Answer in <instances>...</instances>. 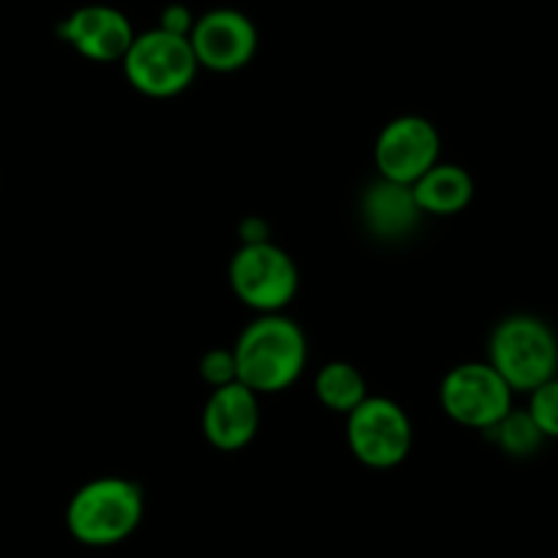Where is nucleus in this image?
Instances as JSON below:
<instances>
[{"mask_svg": "<svg viewBox=\"0 0 558 558\" xmlns=\"http://www.w3.org/2000/svg\"><path fill=\"white\" fill-rule=\"evenodd\" d=\"M239 384L255 395H279L302 378L310 359L307 335L286 313L257 315L235 337Z\"/></svg>", "mask_w": 558, "mask_h": 558, "instance_id": "1", "label": "nucleus"}, {"mask_svg": "<svg viewBox=\"0 0 558 558\" xmlns=\"http://www.w3.org/2000/svg\"><path fill=\"white\" fill-rule=\"evenodd\" d=\"M146 518V496L126 476H96L72 493L66 531L85 547H116L126 542Z\"/></svg>", "mask_w": 558, "mask_h": 558, "instance_id": "2", "label": "nucleus"}, {"mask_svg": "<svg viewBox=\"0 0 558 558\" xmlns=\"http://www.w3.org/2000/svg\"><path fill=\"white\" fill-rule=\"evenodd\" d=\"M487 362L512 386L514 395H529L558 375V337L553 326L536 315H507L493 326Z\"/></svg>", "mask_w": 558, "mask_h": 558, "instance_id": "3", "label": "nucleus"}, {"mask_svg": "<svg viewBox=\"0 0 558 558\" xmlns=\"http://www.w3.org/2000/svg\"><path fill=\"white\" fill-rule=\"evenodd\" d=\"M230 291L257 315L286 313L302 288L296 260L274 241L241 244L228 266Z\"/></svg>", "mask_w": 558, "mask_h": 558, "instance_id": "4", "label": "nucleus"}, {"mask_svg": "<svg viewBox=\"0 0 558 558\" xmlns=\"http://www.w3.org/2000/svg\"><path fill=\"white\" fill-rule=\"evenodd\" d=\"M121 66L126 83L148 99H173L184 94L201 72L192 41L162 28L134 36Z\"/></svg>", "mask_w": 558, "mask_h": 558, "instance_id": "5", "label": "nucleus"}, {"mask_svg": "<svg viewBox=\"0 0 558 558\" xmlns=\"http://www.w3.org/2000/svg\"><path fill=\"white\" fill-rule=\"evenodd\" d=\"M345 441L353 458L367 469H397L413 449V422L400 402L369 395L345 416Z\"/></svg>", "mask_w": 558, "mask_h": 558, "instance_id": "6", "label": "nucleus"}, {"mask_svg": "<svg viewBox=\"0 0 558 558\" xmlns=\"http://www.w3.org/2000/svg\"><path fill=\"white\" fill-rule=\"evenodd\" d=\"M441 411L454 425L487 433L514 408V391L490 362H463L438 386Z\"/></svg>", "mask_w": 558, "mask_h": 558, "instance_id": "7", "label": "nucleus"}, {"mask_svg": "<svg viewBox=\"0 0 558 558\" xmlns=\"http://www.w3.org/2000/svg\"><path fill=\"white\" fill-rule=\"evenodd\" d=\"M378 179L413 186L441 162V134L425 116H397L375 137Z\"/></svg>", "mask_w": 558, "mask_h": 558, "instance_id": "8", "label": "nucleus"}, {"mask_svg": "<svg viewBox=\"0 0 558 558\" xmlns=\"http://www.w3.org/2000/svg\"><path fill=\"white\" fill-rule=\"evenodd\" d=\"M190 41L201 69L217 74H233L255 61L260 34H257V25L244 12L219 7L208 9L206 14H197Z\"/></svg>", "mask_w": 558, "mask_h": 558, "instance_id": "9", "label": "nucleus"}, {"mask_svg": "<svg viewBox=\"0 0 558 558\" xmlns=\"http://www.w3.org/2000/svg\"><path fill=\"white\" fill-rule=\"evenodd\" d=\"M132 20L116 7L88 3L58 23V39L94 63H121L134 41Z\"/></svg>", "mask_w": 558, "mask_h": 558, "instance_id": "10", "label": "nucleus"}, {"mask_svg": "<svg viewBox=\"0 0 558 558\" xmlns=\"http://www.w3.org/2000/svg\"><path fill=\"white\" fill-rule=\"evenodd\" d=\"M201 430L219 452H239L250 447L260 430V395L239 380L211 389L201 413Z\"/></svg>", "mask_w": 558, "mask_h": 558, "instance_id": "11", "label": "nucleus"}, {"mask_svg": "<svg viewBox=\"0 0 558 558\" xmlns=\"http://www.w3.org/2000/svg\"><path fill=\"white\" fill-rule=\"evenodd\" d=\"M359 214L367 228L380 241H402L418 228L425 214L418 211L413 190L395 181L375 179L359 201Z\"/></svg>", "mask_w": 558, "mask_h": 558, "instance_id": "12", "label": "nucleus"}, {"mask_svg": "<svg viewBox=\"0 0 558 558\" xmlns=\"http://www.w3.org/2000/svg\"><path fill=\"white\" fill-rule=\"evenodd\" d=\"M425 217H454L465 211L476 195L474 179L465 168L449 162H438L411 186Z\"/></svg>", "mask_w": 558, "mask_h": 558, "instance_id": "13", "label": "nucleus"}, {"mask_svg": "<svg viewBox=\"0 0 558 558\" xmlns=\"http://www.w3.org/2000/svg\"><path fill=\"white\" fill-rule=\"evenodd\" d=\"M315 397L324 408L348 416L369 397L367 378L351 362H329L315 375Z\"/></svg>", "mask_w": 558, "mask_h": 558, "instance_id": "14", "label": "nucleus"}, {"mask_svg": "<svg viewBox=\"0 0 558 558\" xmlns=\"http://www.w3.org/2000/svg\"><path fill=\"white\" fill-rule=\"evenodd\" d=\"M485 436L490 438L507 458L518 460L536 454L542 449V444L547 441L525 408H512V411H509L498 425H493Z\"/></svg>", "mask_w": 558, "mask_h": 558, "instance_id": "15", "label": "nucleus"}, {"mask_svg": "<svg viewBox=\"0 0 558 558\" xmlns=\"http://www.w3.org/2000/svg\"><path fill=\"white\" fill-rule=\"evenodd\" d=\"M525 411L531 413V418H534L547 441H558V375L536 386L534 391H529Z\"/></svg>", "mask_w": 558, "mask_h": 558, "instance_id": "16", "label": "nucleus"}, {"mask_svg": "<svg viewBox=\"0 0 558 558\" xmlns=\"http://www.w3.org/2000/svg\"><path fill=\"white\" fill-rule=\"evenodd\" d=\"M201 378L211 389H222L239 380V367H235L233 348H211L201 359Z\"/></svg>", "mask_w": 558, "mask_h": 558, "instance_id": "17", "label": "nucleus"}, {"mask_svg": "<svg viewBox=\"0 0 558 558\" xmlns=\"http://www.w3.org/2000/svg\"><path fill=\"white\" fill-rule=\"evenodd\" d=\"M195 20L197 14L192 12L190 7H184V3H170V7H165L162 14H159L157 28L168 31V34H175V36H186V39H190L192 28H195Z\"/></svg>", "mask_w": 558, "mask_h": 558, "instance_id": "18", "label": "nucleus"}, {"mask_svg": "<svg viewBox=\"0 0 558 558\" xmlns=\"http://www.w3.org/2000/svg\"><path fill=\"white\" fill-rule=\"evenodd\" d=\"M241 244H260V241H271V228L263 217H244L239 222Z\"/></svg>", "mask_w": 558, "mask_h": 558, "instance_id": "19", "label": "nucleus"}]
</instances>
